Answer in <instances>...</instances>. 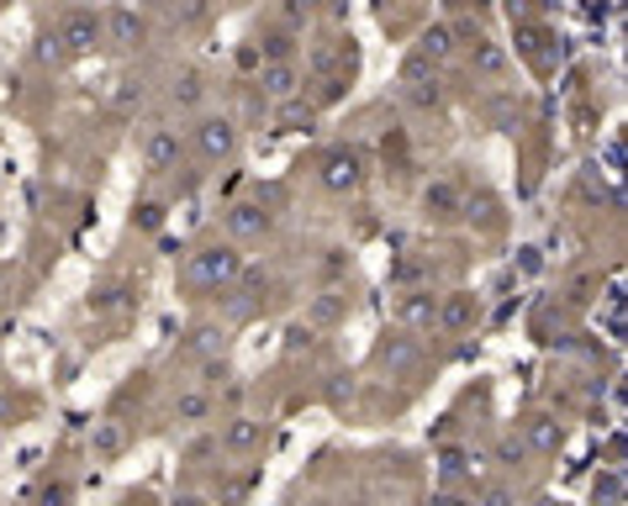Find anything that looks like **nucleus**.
<instances>
[{"label":"nucleus","mask_w":628,"mask_h":506,"mask_svg":"<svg viewBox=\"0 0 628 506\" xmlns=\"http://www.w3.org/2000/svg\"><path fill=\"white\" fill-rule=\"evenodd\" d=\"M243 270H248V264H243V248L228 243V237H212V243H201V248L185 254V264H180V290H191L196 301H206V296H222Z\"/></svg>","instance_id":"f257e3e1"},{"label":"nucleus","mask_w":628,"mask_h":506,"mask_svg":"<svg viewBox=\"0 0 628 506\" xmlns=\"http://www.w3.org/2000/svg\"><path fill=\"white\" fill-rule=\"evenodd\" d=\"M185 154L196 158L201 169H228V164H238V154H243V127H238V117H228V112H201V117L191 121V132H185Z\"/></svg>","instance_id":"f03ea898"},{"label":"nucleus","mask_w":628,"mask_h":506,"mask_svg":"<svg viewBox=\"0 0 628 506\" xmlns=\"http://www.w3.org/2000/svg\"><path fill=\"white\" fill-rule=\"evenodd\" d=\"M364 180H370V164H364V154H359L354 143H333V148L317 154V185L333 195V200L359 195L364 191Z\"/></svg>","instance_id":"7ed1b4c3"},{"label":"nucleus","mask_w":628,"mask_h":506,"mask_svg":"<svg viewBox=\"0 0 628 506\" xmlns=\"http://www.w3.org/2000/svg\"><path fill=\"white\" fill-rule=\"evenodd\" d=\"M270 417H254V412H233V417H222L217 432H212V443H217V454L222 459H254V454H265L270 449Z\"/></svg>","instance_id":"20e7f679"},{"label":"nucleus","mask_w":628,"mask_h":506,"mask_svg":"<svg viewBox=\"0 0 628 506\" xmlns=\"http://www.w3.org/2000/svg\"><path fill=\"white\" fill-rule=\"evenodd\" d=\"M433 465H438V485H444V491H475V485L491 475V469H486V449H480V443H465V438L438 443Z\"/></svg>","instance_id":"39448f33"},{"label":"nucleus","mask_w":628,"mask_h":506,"mask_svg":"<svg viewBox=\"0 0 628 506\" xmlns=\"http://www.w3.org/2000/svg\"><path fill=\"white\" fill-rule=\"evenodd\" d=\"M149 38H154V11H132V5H106L101 11V48L143 53Z\"/></svg>","instance_id":"423d86ee"},{"label":"nucleus","mask_w":628,"mask_h":506,"mask_svg":"<svg viewBox=\"0 0 628 506\" xmlns=\"http://www.w3.org/2000/svg\"><path fill=\"white\" fill-rule=\"evenodd\" d=\"M185 132L175 127V121H158L143 132V174L149 180H175L180 169H185Z\"/></svg>","instance_id":"0eeeda50"},{"label":"nucleus","mask_w":628,"mask_h":506,"mask_svg":"<svg viewBox=\"0 0 628 506\" xmlns=\"http://www.w3.org/2000/svg\"><path fill=\"white\" fill-rule=\"evenodd\" d=\"M512 432H517V443H523L534 459H560V454H565V443H571V428H565V417H560V412H544V406L523 412Z\"/></svg>","instance_id":"6e6552de"},{"label":"nucleus","mask_w":628,"mask_h":506,"mask_svg":"<svg viewBox=\"0 0 628 506\" xmlns=\"http://www.w3.org/2000/svg\"><path fill=\"white\" fill-rule=\"evenodd\" d=\"M53 38L64 42V53L69 59H90L95 48H101V11H90V5H64L59 16H53Z\"/></svg>","instance_id":"1a4fd4ad"},{"label":"nucleus","mask_w":628,"mask_h":506,"mask_svg":"<svg viewBox=\"0 0 628 506\" xmlns=\"http://www.w3.org/2000/svg\"><path fill=\"white\" fill-rule=\"evenodd\" d=\"M418 217L428 222V228H454L460 217H465V191L449 180V174H433L423 195H418Z\"/></svg>","instance_id":"9d476101"},{"label":"nucleus","mask_w":628,"mask_h":506,"mask_svg":"<svg viewBox=\"0 0 628 506\" xmlns=\"http://www.w3.org/2000/svg\"><path fill=\"white\" fill-rule=\"evenodd\" d=\"M480 312H486V307H480V296L460 285V290H444V296H438V307H433V327H438L444 338H465V333L480 327Z\"/></svg>","instance_id":"9b49d317"},{"label":"nucleus","mask_w":628,"mask_h":506,"mask_svg":"<svg viewBox=\"0 0 628 506\" xmlns=\"http://www.w3.org/2000/svg\"><path fill=\"white\" fill-rule=\"evenodd\" d=\"M254 95H259L265 106H291V101H302V95H307V75H302V64H259V75H254Z\"/></svg>","instance_id":"f8f14e48"},{"label":"nucleus","mask_w":628,"mask_h":506,"mask_svg":"<svg viewBox=\"0 0 628 506\" xmlns=\"http://www.w3.org/2000/svg\"><path fill=\"white\" fill-rule=\"evenodd\" d=\"M222 228H228V243H254V237H270L275 228V211L265 206V200H233L228 211H222Z\"/></svg>","instance_id":"ddd939ff"},{"label":"nucleus","mask_w":628,"mask_h":506,"mask_svg":"<svg viewBox=\"0 0 628 506\" xmlns=\"http://www.w3.org/2000/svg\"><path fill=\"white\" fill-rule=\"evenodd\" d=\"M254 485H259V469L254 465H217L212 469L206 502L212 506H248L254 502Z\"/></svg>","instance_id":"4468645a"},{"label":"nucleus","mask_w":628,"mask_h":506,"mask_svg":"<svg viewBox=\"0 0 628 506\" xmlns=\"http://www.w3.org/2000/svg\"><path fill=\"white\" fill-rule=\"evenodd\" d=\"M228 338H233V327H222L217 316H196L191 327H185V338H180V349H185V359H222L228 353Z\"/></svg>","instance_id":"2eb2a0df"},{"label":"nucleus","mask_w":628,"mask_h":506,"mask_svg":"<svg viewBox=\"0 0 628 506\" xmlns=\"http://www.w3.org/2000/svg\"><path fill=\"white\" fill-rule=\"evenodd\" d=\"M206 95H212L206 69H196V64L175 69V79H169V106H175L180 117H201V112H206Z\"/></svg>","instance_id":"dca6fc26"},{"label":"nucleus","mask_w":628,"mask_h":506,"mask_svg":"<svg viewBox=\"0 0 628 506\" xmlns=\"http://www.w3.org/2000/svg\"><path fill=\"white\" fill-rule=\"evenodd\" d=\"M423 64H433V69H444V64H454L460 59V33L449 27V22H428L423 33H418V48H412Z\"/></svg>","instance_id":"f3484780"},{"label":"nucleus","mask_w":628,"mask_h":506,"mask_svg":"<svg viewBox=\"0 0 628 506\" xmlns=\"http://www.w3.org/2000/svg\"><path fill=\"white\" fill-rule=\"evenodd\" d=\"M528 465H534V454L517 443V432H502V438L486 449V469H491V475H502V480H512V485L528 475Z\"/></svg>","instance_id":"a211bd4d"},{"label":"nucleus","mask_w":628,"mask_h":506,"mask_svg":"<svg viewBox=\"0 0 628 506\" xmlns=\"http://www.w3.org/2000/svg\"><path fill=\"white\" fill-rule=\"evenodd\" d=\"M175 423H180V428H206V423H217V395L201 390L196 380L180 386V395H175Z\"/></svg>","instance_id":"6ab92c4d"},{"label":"nucleus","mask_w":628,"mask_h":506,"mask_svg":"<svg viewBox=\"0 0 628 506\" xmlns=\"http://www.w3.org/2000/svg\"><path fill=\"white\" fill-rule=\"evenodd\" d=\"M465 64H471V75L475 79H508V53H502V42H491V38H465Z\"/></svg>","instance_id":"aec40b11"},{"label":"nucleus","mask_w":628,"mask_h":506,"mask_svg":"<svg viewBox=\"0 0 628 506\" xmlns=\"http://www.w3.org/2000/svg\"><path fill=\"white\" fill-rule=\"evenodd\" d=\"M375 359H381L392 375H401V369H412V364L423 359V349H418V338H412V333H401V327L392 333V327H386V333H381V343H375Z\"/></svg>","instance_id":"412c9836"},{"label":"nucleus","mask_w":628,"mask_h":506,"mask_svg":"<svg viewBox=\"0 0 628 506\" xmlns=\"http://www.w3.org/2000/svg\"><path fill=\"white\" fill-rule=\"evenodd\" d=\"M460 222H471V228H480V233H502V228H508V217H502V195L497 191L465 195V217H460Z\"/></svg>","instance_id":"4be33fe9"},{"label":"nucleus","mask_w":628,"mask_h":506,"mask_svg":"<svg viewBox=\"0 0 628 506\" xmlns=\"http://www.w3.org/2000/svg\"><path fill=\"white\" fill-rule=\"evenodd\" d=\"M433 307H438V296H433V290H407V296H401V307H396L401 333H418V327H428V333H433Z\"/></svg>","instance_id":"5701e85b"},{"label":"nucleus","mask_w":628,"mask_h":506,"mask_svg":"<svg viewBox=\"0 0 628 506\" xmlns=\"http://www.w3.org/2000/svg\"><path fill=\"white\" fill-rule=\"evenodd\" d=\"M33 64H38L42 75H64V69L75 64V59L64 53V42L53 38V27H42L38 38H33Z\"/></svg>","instance_id":"b1692460"},{"label":"nucleus","mask_w":628,"mask_h":506,"mask_svg":"<svg viewBox=\"0 0 628 506\" xmlns=\"http://www.w3.org/2000/svg\"><path fill=\"white\" fill-rule=\"evenodd\" d=\"M471 506H523V485H512L502 475H486L471 491Z\"/></svg>","instance_id":"393cba45"},{"label":"nucleus","mask_w":628,"mask_h":506,"mask_svg":"<svg viewBox=\"0 0 628 506\" xmlns=\"http://www.w3.org/2000/svg\"><path fill=\"white\" fill-rule=\"evenodd\" d=\"M349 312H354V301L344 296V290H322V296L312 301V312H307V322H312L317 333H322V327H338V322H344Z\"/></svg>","instance_id":"a878e982"},{"label":"nucleus","mask_w":628,"mask_h":506,"mask_svg":"<svg viewBox=\"0 0 628 506\" xmlns=\"http://www.w3.org/2000/svg\"><path fill=\"white\" fill-rule=\"evenodd\" d=\"M317 349H322V333H317L312 322H291V327H285V343H280L285 359H312Z\"/></svg>","instance_id":"bb28decb"},{"label":"nucleus","mask_w":628,"mask_h":506,"mask_svg":"<svg viewBox=\"0 0 628 506\" xmlns=\"http://www.w3.org/2000/svg\"><path fill=\"white\" fill-rule=\"evenodd\" d=\"M127 307H138V290L132 285H95L90 290V312H127Z\"/></svg>","instance_id":"cd10ccee"},{"label":"nucleus","mask_w":628,"mask_h":506,"mask_svg":"<svg viewBox=\"0 0 628 506\" xmlns=\"http://www.w3.org/2000/svg\"><path fill=\"white\" fill-rule=\"evenodd\" d=\"M401 101L412 112H444V85L438 79H423V85H401Z\"/></svg>","instance_id":"c85d7f7f"},{"label":"nucleus","mask_w":628,"mask_h":506,"mask_svg":"<svg viewBox=\"0 0 628 506\" xmlns=\"http://www.w3.org/2000/svg\"><path fill=\"white\" fill-rule=\"evenodd\" d=\"M33 506H75V480L69 475H48L38 485V496H33Z\"/></svg>","instance_id":"c756f323"},{"label":"nucleus","mask_w":628,"mask_h":506,"mask_svg":"<svg viewBox=\"0 0 628 506\" xmlns=\"http://www.w3.org/2000/svg\"><path fill=\"white\" fill-rule=\"evenodd\" d=\"M591 506H624V469H607L591 480Z\"/></svg>","instance_id":"7c9ffc66"},{"label":"nucleus","mask_w":628,"mask_h":506,"mask_svg":"<svg viewBox=\"0 0 628 506\" xmlns=\"http://www.w3.org/2000/svg\"><path fill=\"white\" fill-rule=\"evenodd\" d=\"M90 449L101 454V459H117L121 449H127V432L117 423H95V438H90Z\"/></svg>","instance_id":"2f4dec72"},{"label":"nucleus","mask_w":628,"mask_h":506,"mask_svg":"<svg viewBox=\"0 0 628 506\" xmlns=\"http://www.w3.org/2000/svg\"><path fill=\"white\" fill-rule=\"evenodd\" d=\"M132 228H138V233H158V228H164V200L143 195V200L132 206Z\"/></svg>","instance_id":"473e14b6"},{"label":"nucleus","mask_w":628,"mask_h":506,"mask_svg":"<svg viewBox=\"0 0 628 506\" xmlns=\"http://www.w3.org/2000/svg\"><path fill=\"white\" fill-rule=\"evenodd\" d=\"M158 16H164L169 27H201L212 11H206V5H158Z\"/></svg>","instance_id":"72a5a7b5"},{"label":"nucleus","mask_w":628,"mask_h":506,"mask_svg":"<svg viewBox=\"0 0 628 506\" xmlns=\"http://www.w3.org/2000/svg\"><path fill=\"white\" fill-rule=\"evenodd\" d=\"M117 506H164V502H158L154 485H127V491L117 496Z\"/></svg>","instance_id":"f704fd0d"},{"label":"nucleus","mask_w":628,"mask_h":506,"mask_svg":"<svg viewBox=\"0 0 628 506\" xmlns=\"http://www.w3.org/2000/svg\"><path fill=\"white\" fill-rule=\"evenodd\" d=\"M143 95H149L143 79H117V95H112V101H117V106H143Z\"/></svg>","instance_id":"c9c22d12"},{"label":"nucleus","mask_w":628,"mask_h":506,"mask_svg":"<svg viewBox=\"0 0 628 506\" xmlns=\"http://www.w3.org/2000/svg\"><path fill=\"white\" fill-rule=\"evenodd\" d=\"M428 506H471V491H444V485H438L428 496Z\"/></svg>","instance_id":"e433bc0d"},{"label":"nucleus","mask_w":628,"mask_h":506,"mask_svg":"<svg viewBox=\"0 0 628 506\" xmlns=\"http://www.w3.org/2000/svg\"><path fill=\"white\" fill-rule=\"evenodd\" d=\"M169 506H212V502H206L201 491H185V496H175V502H169Z\"/></svg>","instance_id":"4c0bfd02"},{"label":"nucleus","mask_w":628,"mask_h":506,"mask_svg":"<svg viewBox=\"0 0 628 506\" xmlns=\"http://www.w3.org/2000/svg\"><path fill=\"white\" fill-rule=\"evenodd\" d=\"M523 506H571V502H560V496H550V491H539L534 502H523Z\"/></svg>","instance_id":"58836bf2"},{"label":"nucleus","mask_w":628,"mask_h":506,"mask_svg":"<svg viewBox=\"0 0 628 506\" xmlns=\"http://www.w3.org/2000/svg\"><path fill=\"white\" fill-rule=\"evenodd\" d=\"M344 506H381L375 496H354V502H344Z\"/></svg>","instance_id":"ea45409f"},{"label":"nucleus","mask_w":628,"mask_h":506,"mask_svg":"<svg viewBox=\"0 0 628 506\" xmlns=\"http://www.w3.org/2000/svg\"><path fill=\"white\" fill-rule=\"evenodd\" d=\"M312 506H333V502H312Z\"/></svg>","instance_id":"a19ab883"}]
</instances>
